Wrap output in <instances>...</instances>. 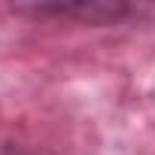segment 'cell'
<instances>
[{
	"label": "cell",
	"mask_w": 155,
	"mask_h": 155,
	"mask_svg": "<svg viewBox=\"0 0 155 155\" xmlns=\"http://www.w3.org/2000/svg\"><path fill=\"white\" fill-rule=\"evenodd\" d=\"M18 12H34V15H73L88 25H116L131 12L128 3H107V0H82V3H49V6H21Z\"/></svg>",
	"instance_id": "obj_1"
},
{
	"label": "cell",
	"mask_w": 155,
	"mask_h": 155,
	"mask_svg": "<svg viewBox=\"0 0 155 155\" xmlns=\"http://www.w3.org/2000/svg\"><path fill=\"white\" fill-rule=\"evenodd\" d=\"M0 155H49L43 149H28V146H18L12 140H0Z\"/></svg>",
	"instance_id": "obj_2"
}]
</instances>
